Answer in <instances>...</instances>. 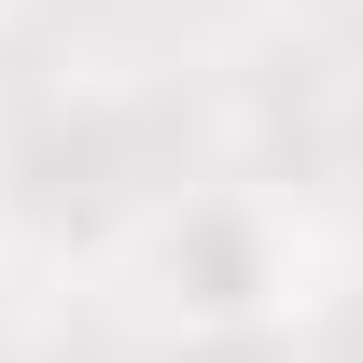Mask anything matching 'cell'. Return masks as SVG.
Here are the masks:
<instances>
[{"mask_svg":"<svg viewBox=\"0 0 363 363\" xmlns=\"http://www.w3.org/2000/svg\"><path fill=\"white\" fill-rule=\"evenodd\" d=\"M140 294L182 335H279L321 308V252L266 182H196L140 224Z\"/></svg>","mask_w":363,"mask_h":363,"instance_id":"6da1fadb","label":"cell"}]
</instances>
